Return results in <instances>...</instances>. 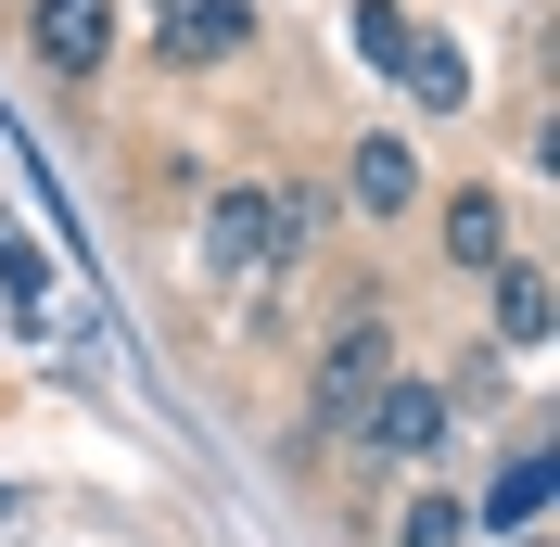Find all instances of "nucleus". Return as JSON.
I'll use <instances>...</instances> for the list:
<instances>
[{
    "mask_svg": "<svg viewBox=\"0 0 560 547\" xmlns=\"http://www.w3.org/2000/svg\"><path fill=\"white\" fill-rule=\"evenodd\" d=\"M345 51H357L370 77H408V51H420V13H408V0H357V13H345Z\"/></svg>",
    "mask_w": 560,
    "mask_h": 547,
    "instance_id": "nucleus-7",
    "label": "nucleus"
},
{
    "mask_svg": "<svg viewBox=\"0 0 560 547\" xmlns=\"http://www.w3.org/2000/svg\"><path fill=\"white\" fill-rule=\"evenodd\" d=\"M345 191H357L370 217H408V205H420V166H408V140H395V128H370V140L345 153Z\"/></svg>",
    "mask_w": 560,
    "mask_h": 547,
    "instance_id": "nucleus-6",
    "label": "nucleus"
},
{
    "mask_svg": "<svg viewBox=\"0 0 560 547\" xmlns=\"http://www.w3.org/2000/svg\"><path fill=\"white\" fill-rule=\"evenodd\" d=\"M153 38H166V65H230L255 38V0H153Z\"/></svg>",
    "mask_w": 560,
    "mask_h": 547,
    "instance_id": "nucleus-4",
    "label": "nucleus"
},
{
    "mask_svg": "<svg viewBox=\"0 0 560 547\" xmlns=\"http://www.w3.org/2000/svg\"><path fill=\"white\" fill-rule=\"evenodd\" d=\"M408 103H420V115H458V103H471V51H458V38L420 26V51H408Z\"/></svg>",
    "mask_w": 560,
    "mask_h": 547,
    "instance_id": "nucleus-9",
    "label": "nucleus"
},
{
    "mask_svg": "<svg viewBox=\"0 0 560 547\" xmlns=\"http://www.w3.org/2000/svg\"><path fill=\"white\" fill-rule=\"evenodd\" d=\"M383 382H395V318L383 306H345L331 331H318V433H357Z\"/></svg>",
    "mask_w": 560,
    "mask_h": 547,
    "instance_id": "nucleus-2",
    "label": "nucleus"
},
{
    "mask_svg": "<svg viewBox=\"0 0 560 547\" xmlns=\"http://www.w3.org/2000/svg\"><path fill=\"white\" fill-rule=\"evenodd\" d=\"M318 217H331V205H318L306 178H293V191H217V205H205V255L230 280H243V268H280V255H306Z\"/></svg>",
    "mask_w": 560,
    "mask_h": 547,
    "instance_id": "nucleus-1",
    "label": "nucleus"
},
{
    "mask_svg": "<svg viewBox=\"0 0 560 547\" xmlns=\"http://www.w3.org/2000/svg\"><path fill=\"white\" fill-rule=\"evenodd\" d=\"M357 433L383 445V458H433V445H446V382H408V370H395L383 395H370V420H357Z\"/></svg>",
    "mask_w": 560,
    "mask_h": 547,
    "instance_id": "nucleus-5",
    "label": "nucleus"
},
{
    "mask_svg": "<svg viewBox=\"0 0 560 547\" xmlns=\"http://www.w3.org/2000/svg\"><path fill=\"white\" fill-rule=\"evenodd\" d=\"M446 268H497V255H510V217H497V191H446Z\"/></svg>",
    "mask_w": 560,
    "mask_h": 547,
    "instance_id": "nucleus-8",
    "label": "nucleus"
},
{
    "mask_svg": "<svg viewBox=\"0 0 560 547\" xmlns=\"http://www.w3.org/2000/svg\"><path fill=\"white\" fill-rule=\"evenodd\" d=\"M471 535V497H420L408 522H395V547H458Z\"/></svg>",
    "mask_w": 560,
    "mask_h": 547,
    "instance_id": "nucleus-12",
    "label": "nucleus"
},
{
    "mask_svg": "<svg viewBox=\"0 0 560 547\" xmlns=\"http://www.w3.org/2000/svg\"><path fill=\"white\" fill-rule=\"evenodd\" d=\"M26 51L51 77H103L115 51V0H26Z\"/></svg>",
    "mask_w": 560,
    "mask_h": 547,
    "instance_id": "nucleus-3",
    "label": "nucleus"
},
{
    "mask_svg": "<svg viewBox=\"0 0 560 547\" xmlns=\"http://www.w3.org/2000/svg\"><path fill=\"white\" fill-rule=\"evenodd\" d=\"M510 547H535V535H510Z\"/></svg>",
    "mask_w": 560,
    "mask_h": 547,
    "instance_id": "nucleus-13",
    "label": "nucleus"
},
{
    "mask_svg": "<svg viewBox=\"0 0 560 547\" xmlns=\"http://www.w3.org/2000/svg\"><path fill=\"white\" fill-rule=\"evenodd\" d=\"M497 344H548V268H523V255H497Z\"/></svg>",
    "mask_w": 560,
    "mask_h": 547,
    "instance_id": "nucleus-10",
    "label": "nucleus"
},
{
    "mask_svg": "<svg viewBox=\"0 0 560 547\" xmlns=\"http://www.w3.org/2000/svg\"><path fill=\"white\" fill-rule=\"evenodd\" d=\"M535 510H548V458H510V484H497V510H485V522H497V535H523Z\"/></svg>",
    "mask_w": 560,
    "mask_h": 547,
    "instance_id": "nucleus-11",
    "label": "nucleus"
}]
</instances>
